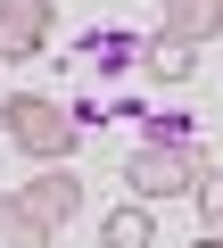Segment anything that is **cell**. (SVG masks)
<instances>
[{"mask_svg":"<svg viewBox=\"0 0 223 248\" xmlns=\"http://www.w3.org/2000/svg\"><path fill=\"white\" fill-rule=\"evenodd\" d=\"M0 141L25 149L33 166H58V157H74V116L50 91H9L0 99Z\"/></svg>","mask_w":223,"mask_h":248,"instance_id":"cell-1","label":"cell"},{"mask_svg":"<svg viewBox=\"0 0 223 248\" xmlns=\"http://www.w3.org/2000/svg\"><path fill=\"white\" fill-rule=\"evenodd\" d=\"M198 166H207V149H198V141H182V133L165 141V133H157V141L124 149V190H133L141 207H157V199H182Z\"/></svg>","mask_w":223,"mask_h":248,"instance_id":"cell-2","label":"cell"},{"mask_svg":"<svg viewBox=\"0 0 223 248\" xmlns=\"http://www.w3.org/2000/svg\"><path fill=\"white\" fill-rule=\"evenodd\" d=\"M50 25H58V9H50V0H0V58H9V66L42 58Z\"/></svg>","mask_w":223,"mask_h":248,"instance_id":"cell-3","label":"cell"},{"mask_svg":"<svg viewBox=\"0 0 223 248\" xmlns=\"http://www.w3.org/2000/svg\"><path fill=\"white\" fill-rule=\"evenodd\" d=\"M17 199H25V207H33V215H42L50 232H66V223H74V207H83V174H74V166L58 157V166H42V174L25 182Z\"/></svg>","mask_w":223,"mask_h":248,"instance_id":"cell-4","label":"cell"},{"mask_svg":"<svg viewBox=\"0 0 223 248\" xmlns=\"http://www.w3.org/2000/svg\"><path fill=\"white\" fill-rule=\"evenodd\" d=\"M157 9H165L157 33H174V42H190V50H207V42L223 33V0H157Z\"/></svg>","mask_w":223,"mask_h":248,"instance_id":"cell-5","label":"cell"},{"mask_svg":"<svg viewBox=\"0 0 223 248\" xmlns=\"http://www.w3.org/2000/svg\"><path fill=\"white\" fill-rule=\"evenodd\" d=\"M133 66H141L149 83H190V66H198V50H190V42H174V33H149V42L133 50Z\"/></svg>","mask_w":223,"mask_h":248,"instance_id":"cell-6","label":"cell"},{"mask_svg":"<svg viewBox=\"0 0 223 248\" xmlns=\"http://www.w3.org/2000/svg\"><path fill=\"white\" fill-rule=\"evenodd\" d=\"M0 248H58V232L17 199V190H0Z\"/></svg>","mask_w":223,"mask_h":248,"instance_id":"cell-7","label":"cell"},{"mask_svg":"<svg viewBox=\"0 0 223 248\" xmlns=\"http://www.w3.org/2000/svg\"><path fill=\"white\" fill-rule=\"evenodd\" d=\"M99 248H157V215L133 199V207H107V223H99Z\"/></svg>","mask_w":223,"mask_h":248,"instance_id":"cell-8","label":"cell"},{"mask_svg":"<svg viewBox=\"0 0 223 248\" xmlns=\"http://www.w3.org/2000/svg\"><path fill=\"white\" fill-rule=\"evenodd\" d=\"M182 199H198V223H223V166H198Z\"/></svg>","mask_w":223,"mask_h":248,"instance_id":"cell-9","label":"cell"},{"mask_svg":"<svg viewBox=\"0 0 223 248\" xmlns=\"http://www.w3.org/2000/svg\"><path fill=\"white\" fill-rule=\"evenodd\" d=\"M198 248H223V223H198Z\"/></svg>","mask_w":223,"mask_h":248,"instance_id":"cell-10","label":"cell"}]
</instances>
